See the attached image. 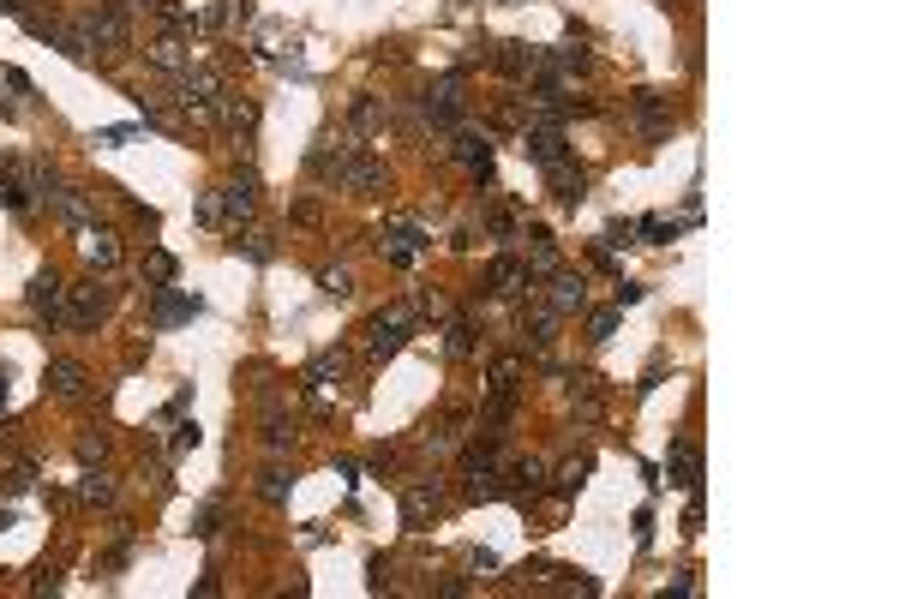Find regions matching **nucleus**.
Wrapping results in <instances>:
<instances>
[{
	"instance_id": "obj_1",
	"label": "nucleus",
	"mask_w": 899,
	"mask_h": 599,
	"mask_svg": "<svg viewBox=\"0 0 899 599\" xmlns=\"http://www.w3.org/2000/svg\"><path fill=\"white\" fill-rule=\"evenodd\" d=\"M72 30L84 36V48H102V54L126 48V0H96V6H84Z\"/></svg>"
},
{
	"instance_id": "obj_2",
	"label": "nucleus",
	"mask_w": 899,
	"mask_h": 599,
	"mask_svg": "<svg viewBox=\"0 0 899 599\" xmlns=\"http://www.w3.org/2000/svg\"><path fill=\"white\" fill-rule=\"evenodd\" d=\"M336 192H354V198H378V192H390V168H384V162H378V156H372L366 144H348Z\"/></svg>"
},
{
	"instance_id": "obj_3",
	"label": "nucleus",
	"mask_w": 899,
	"mask_h": 599,
	"mask_svg": "<svg viewBox=\"0 0 899 599\" xmlns=\"http://www.w3.org/2000/svg\"><path fill=\"white\" fill-rule=\"evenodd\" d=\"M108 306H114V288L90 270V282H78V288H66V324L72 330H96L102 318H108Z\"/></svg>"
},
{
	"instance_id": "obj_4",
	"label": "nucleus",
	"mask_w": 899,
	"mask_h": 599,
	"mask_svg": "<svg viewBox=\"0 0 899 599\" xmlns=\"http://www.w3.org/2000/svg\"><path fill=\"white\" fill-rule=\"evenodd\" d=\"M24 300H30L36 324H60V318H66V282H60L54 270H36L30 288H24Z\"/></svg>"
},
{
	"instance_id": "obj_5",
	"label": "nucleus",
	"mask_w": 899,
	"mask_h": 599,
	"mask_svg": "<svg viewBox=\"0 0 899 599\" xmlns=\"http://www.w3.org/2000/svg\"><path fill=\"white\" fill-rule=\"evenodd\" d=\"M444 498H450V486H444L438 474H432V480H414V486L402 492V522H408V528H426V522L444 510Z\"/></svg>"
},
{
	"instance_id": "obj_6",
	"label": "nucleus",
	"mask_w": 899,
	"mask_h": 599,
	"mask_svg": "<svg viewBox=\"0 0 899 599\" xmlns=\"http://www.w3.org/2000/svg\"><path fill=\"white\" fill-rule=\"evenodd\" d=\"M522 156H528L534 168H552L558 156H570V144H564V126H546V120H528V126H522Z\"/></svg>"
},
{
	"instance_id": "obj_7",
	"label": "nucleus",
	"mask_w": 899,
	"mask_h": 599,
	"mask_svg": "<svg viewBox=\"0 0 899 599\" xmlns=\"http://www.w3.org/2000/svg\"><path fill=\"white\" fill-rule=\"evenodd\" d=\"M630 120H636L642 138H666V132H672V102H666L660 90H636V96H630Z\"/></svg>"
},
{
	"instance_id": "obj_8",
	"label": "nucleus",
	"mask_w": 899,
	"mask_h": 599,
	"mask_svg": "<svg viewBox=\"0 0 899 599\" xmlns=\"http://www.w3.org/2000/svg\"><path fill=\"white\" fill-rule=\"evenodd\" d=\"M480 288H486V294H498V300H510V294H534L540 282L528 276V264H522V258H510V252H504V258H492V270H486V282H480Z\"/></svg>"
},
{
	"instance_id": "obj_9",
	"label": "nucleus",
	"mask_w": 899,
	"mask_h": 599,
	"mask_svg": "<svg viewBox=\"0 0 899 599\" xmlns=\"http://www.w3.org/2000/svg\"><path fill=\"white\" fill-rule=\"evenodd\" d=\"M492 66H498L504 78H534V72L546 66V54H540L534 42H492Z\"/></svg>"
},
{
	"instance_id": "obj_10",
	"label": "nucleus",
	"mask_w": 899,
	"mask_h": 599,
	"mask_svg": "<svg viewBox=\"0 0 899 599\" xmlns=\"http://www.w3.org/2000/svg\"><path fill=\"white\" fill-rule=\"evenodd\" d=\"M420 108H426V120H432V126H456V120H462V72H450L438 90H426V96H420Z\"/></svg>"
},
{
	"instance_id": "obj_11",
	"label": "nucleus",
	"mask_w": 899,
	"mask_h": 599,
	"mask_svg": "<svg viewBox=\"0 0 899 599\" xmlns=\"http://www.w3.org/2000/svg\"><path fill=\"white\" fill-rule=\"evenodd\" d=\"M546 306H552L558 318H570V312H582V306H588V276H582V270H552V288H546Z\"/></svg>"
},
{
	"instance_id": "obj_12",
	"label": "nucleus",
	"mask_w": 899,
	"mask_h": 599,
	"mask_svg": "<svg viewBox=\"0 0 899 599\" xmlns=\"http://www.w3.org/2000/svg\"><path fill=\"white\" fill-rule=\"evenodd\" d=\"M666 474H672V486H684V492H696V486H702V450H696V438H672V450H666Z\"/></svg>"
},
{
	"instance_id": "obj_13",
	"label": "nucleus",
	"mask_w": 899,
	"mask_h": 599,
	"mask_svg": "<svg viewBox=\"0 0 899 599\" xmlns=\"http://www.w3.org/2000/svg\"><path fill=\"white\" fill-rule=\"evenodd\" d=\"M252 204H258V180H252V174H240L234 186H222V204H216V222H228V228H240V222L252 216Z\"/></svg>"
},
{
	"instance_id": "obj_14",
	"label": "nucleus",
	"mask_w": 899,
	"mask_h": 599,
	"mask_svg": "<svg viewBox=\"0 0 899 599\" xmlns=\"http://www.w3.org/2000/svg\"><path fill=\"white\" fill-rule=\"evenodd\" d=\"M456 162H468V174L480 186H492V138L486 132H456Z\"/></svg>"
},
{
	"instance_id": "obj_15",
	"label": "nucleus",
	"mask_w": 899,
	"mask_h": 599,
	"mask_svg": "<svg viewBox=\"0 0 899 599\" xmlns=\"http://www.w3.org/2000/svg\"><path fill=\"white\" fill-rule=\"evenodd\" d=\"M144 60H150L156 72H174V78H186V72H192V48H186L180 36H156V42L144 48Z\"/></svg>"
},
{
	"instance_id": "obj_16",
	"label": "nucleus",
	"mask_w": 899,
	"mask_h": 599,
	"mask_svg": "<svg viewBox=\"0 0 899 599\" xmlns=\"http://www.w3.org/2000/svg\"><path fill=\"white\" fill-rule=\"evenodd\" d=\"M546 180H552V198H558V204H582V198H588V174H582L570 156H558V162L546 168Z\"/></svg>"
},
{
	"instance_id": "obj_17",
	"label": "nucleus",
	"mask_w": 899,
	"mask_h": 599,
	"mask_svg": "<svg viewBox=\"0 0 899 599\" xmlns=\"http://www.w3.org/2000/svg\"><path fill=\"white\" fill-rule=\"evenodd\" d=\"M192 312H198V300H192V294H174V282H162V288H156V306H150V324L168 330V324H186Z\"/></svg>"
},
{
	"instance_id": "obj_18",
	"label": "nucleus",
	"mask_w": 899,
	"mask_h": 599,
	"mask_svg": "<svg viewBox=\"0 0 899 599\" xmlns=\"http://www.w3.org/2000/svg\"><path fill=\"white\" fill-rule=\"evenodd\" d=\"M426 246H432V240H426L420 228H390V234H378V252H384L390 264H414Z\"/></svg>"
},
{
	"instance_id": "obj_19",
	"label": "nucleus",
	"mask_w": 899,
	"mask_h": 599,
	"mask_svg": "<svg viewBox=\"0 0 899 599\" xmlns=\"http://www.w3.org/2000/svg\"><path fill=\"white\" fill-rule=\"evenodd\" d=\"M60 402H78L84 396V384H90V372L78 366V360H48V378H42Z\"/></svg>"
},
{
	"instance_id": "obj_20",
	"label": "nucleus",
	"mask_w": 899,
	"mask_h": 599,
	"mask_svg": "<svg viewBox=\"0 0 899 599\" xmlns=\"http://www.w3.org/2000/svg\"><path fill=\"white\" fill-rule=\"evenodd\" d=\"M348 126H354V132H366V138H378V132L390 126V102H378V96H354V102H348Z\"/></svg>"
},
{
	"instance_id": "obj_21",
	"label": "nucleus",
	"mask_w": 899,
	"mask_h": 599,
	"mask_svg": "<svg viewBox=\"0 0 899 599\" xmlns=\"http://www.w3.org/2000/svg\"><path fill=\"white\" fill-rule=\"evenodd\" d=\"M342 156H348V144H330V138H324V144L306 156V174H312L318 186H330V192H336V180H342Z\"/></svg>"
},
{
	"instance_id": "obj_22",
	"label": "nucleus",
	"mask_w": 899,
	"mask_h": 599,
	"mask_svg": "<svg viewBox=\"0 0 899 599\" xmlns=\"http://www.w3.org/2000/svg\"><path fill=\"white\" fill-rule=\"evenodd\" d=\"M558 324H564V318L540 300V306H534V318H522V342H528L534 354H546V348H552V336H558Z\"/></svg>"
},
{
	"instance_id": "obj_23",
	"label": "nucleus",
	"mask_w": 899,
	"mask_h": 599,
	"mask_svg": "<svg viewBox=\"0 0 899 599\" xmlns=\"http://www.w3.org/2000/svg\"><path fill=\"white\" fill-rule=\"evenodd\" d=\"M540 486H546V462H540V456H522V462L510 468V480H504L510 498H534Z\"/></svg>"
},
{
	"instance_id": "obj_24",
	"label": "nucleus",
	"mask_w": 899,
	"mask_h": 599,
	"mask_svg": "<svg viewBox=\"0 0 899 599\" xmlns=\"http://www.w3.org/2000/svg\"><path fill=\"white\" fill-rule=\"evenodd\" d=\"M84 258H90V270H114V264H120V240H114V234L84 228Z\"/></svg>"
},
{
	"instance_id": "obj_25",
	"label": "nucleus",
	"mask_w": 899,
	"mask_h": 599,
	"mask_svg": "<svg viewBox=\"0 0 899 599\" xmlns=\"http://www.w3.org/2000/svg\"><path fill=\"white\" fill-rule=\"evenodd\" d=\"M342 366H348V360H342L336 348H324V354H312V366H306V384H312V390H324V384H342Z\"/></svg>"
},
{
	"instance_id": "obj_26",
	"label": "nucleus",
	"mask_w": 899,
	"mask_h": 599,
	"mask_svg": "<svg viewBox=\"0 0 899 599\" xmlns=\"http://www.w3.org/2000/svg\"><path fill=\"white\" fill-rule=\"evenodd\" d=\"M516 378H522V366L504 354V360H492V372H486V390H492V396H516Z\"/></svg>"
},
{
	"instance_id": "obj_27",
	"label": "nucleus",
	"mask_w": 899,
	"mask_h": 599,
	"mask_svg": "<svg viewBox=\"0 0 899 599\" xmlns=\"http://www.w3.org/2000/svg\"><path fill=\"white\" fill-rule=\"evenodd\" d=\"M588 468H594L588 456L564 462V468H558V480H552V492H558V498H576V492H582V480H588Z\"/></svg>"
},
{
	"instance_id": "obj_28",
	"label": "nucleus",
	"mask_w": 899,
	"mask_h": 599,
	"mask_svg": "<svg viewBox=\"0 0 899 599\" xmlns=\"http://www.w3.org/2000/svg\"><path fill=\"white\" fill-rule=\"evenodd\" d=\"M288 492H294V474H282V468H264V474H258V498H264V504H288Z\"/></svg>"
},
{
	"instance_id": "obj_29",
	"label": "nucleus",
	"mask_w": 899,
	"mask_h": 599,
	"mask_svg": "<svg viewBox=\"0 0 899 599\" xmlns=\"http://www.w3.org/2000/svg\"><path fill=\"white\" fill-rule=\"evenodd\" d=\"M294 438H300V432H294V420H282V414H276V420H264V450H276V456H282V450H294Z\"/></svg>"
},
{
	"instance_id": "obj_30",
	"label": "nucleus",
	"mask_w": 899,
	"mask_h": 599,
	"mask_svg": "<svg viewBox=\"0 0 899 599\" xmlns=\"http://www.w3.org/2000/svg\"><path fill=\"white\" fill-rule=\"evenodd\" d=\"M474 348H480V342H474V324H450V336H444V354H450V360H468Z\"/></svg>"
},
{
	"instance_id": "obj_31",
	"label": "nucleus",
	"mask_w": 899,
	"mask_h": 599,
	"mask_svg": "<svg viewBox=\"0 0 899 599\" xmlns=\"http://www.w3.org/2000/svg\"><path fill=\"white\" fill-rule=\"evenodd\" d=\"M78 498H84V504H114V480H108V474H84V480H78Z\"/></svg>"
},
{
	"instance_id": "obj_32",
	"label": "nucleus",
	"mask_w": 899,
	"mask_h": 599,
	"mask_svg": "<svg viewBox=\"0 0 899 599\" xmlns=\"http://www.w3.org/2000/svg\"><path fill=\"white\" fill-rule=\"evenodd\" d=\"M72 450H78V462L90 468V462H102V456H108V438H102V432H78V444H72Z\"/></svg>"
},
{
	"instance_id": "obj_33",
	"label": "nucleus",
	"mask_w": 899,
	"mask_h": 599,
	"mask_svg": "<svg viewBox=\"0 0 899 599\" xmlns=\"http://www.w3.org/2000/svg\"><path fill=\"white\" fill-rule=\"evenodd\" d=\"M636 234H648L654 246H666V240H678V222H666V216H648V222H636Z\"/></svg>"
},
{
	"instance_id": "obj_34",
	"label": "nucleus",
	"mask_w": 899,
	"mask_h": 599,
	"mask_svg": "<svg viewBox=\"0 0 899 599\" xmlns=\"http://www.w3.org/2000/svg\"><path fill=\"white\" fill-rule=\"evenodd\" d=\"M318 288H324L330 300H348V294H354V276H348V270H324V276H318Z\"/></svg>"
},
{
	"instance_id": "obj_35",
	"label": "nucleus",
	"mask_w": 899,
	"mask_h": 599,
	"mask_svg": "<svg viewBox=\"0 0 899 599\" xmlns=\"http://www.w3.org/2000/svg\"><path fill=\"white\" fill-rule=\"evenodd\" d=\"M144 270H150V282L162 288V282H174V252H150L144 258Z\"/></svg>"
},
{
	"instance_id": "obj_36",
	"label": "nucleus",
	"mask_w": 899,
	"mask_h": 599,
	"mask_svg": "<svg viewBox=\"0 0 899 599\" xmlns=\"http://www.w3.org/2000/svg\"><path fill=\"white\" fill-rule=\"evenodd\" d=\"M240 252H246V258H252V264H264V258H270V252H276V246H270V234H258V228H252V234H246V240H240Z\"/></svg>"
},
{
	"instance_id": "obj_37",
	"label": "nucleus",
	"mask_w": 899,
	"mask_h": 599,
	"mask_svg": "<svg viewBox=\"0 0 899 599\" xmlns=\"http://www.w3.org/2000/svg\"><path fill=\"white\" fill-rule=\"evenodd\" d=\"M246 18H252L246 0H216V24H246Z\"/></svg>"
},
{
	"instance_id": "obj_38",
	"label": "nucleus",
	"mask_w": 899,
	"mask_h": 599,
	"mask_svg": "<svg viewBox=\"0 0 899 599\" xmlns=\"http://www.w3.org/2000/svg\"><path fill=\"white\" fill-rule=\"evenodd\" d=\"M612 330H618V312H594L588 318V342H606Z\"/></svg>"
},
{
	"instance_id": "obj_39",
	"label": "nucleus",
	"mask_w": 899,
	"mask_h": 599,
	"mask_svg": "<svg viewBox=\"0 0 899 599\" xmlns=\"http://www.w3.org/2000/svg\"><path fill=\"white\" fill-rule=\"evenodd\" d=\"M486 228H492L498 240H516V234H522V228H516V216H486Z\"/></svg>"
},
{
	"instance_id": "obj_40",
	"label": "nucleus",
	"mask_w": 899,
	"mask_h": 599,
	"mask_svg": "<svg viewBox=\"0 0 899 599\" xmlns=\"http://www.w3.org/2000/svg\"><path fill=\"white\" fill-rule=\"evenodd\" d=\"M630 234H636V222H612V228H606V240H600V246H630Z\"/></svg>"
},
{
	"instance_id": "obj_41",
	"label": "nucleus",
	"mask_w": 899,
	"mask_h": 599,
	"mask_svg": "<svg viewBox=\"0 0 899 599\" xmlns=\"http://www.w3.org/2000/svg\"><path fill=\"white\" fill-rule=\"evenodd\" d=\"M192 444H198V426H192V420H186V426H174V450H192Z\"/></svg>"
},
{
	"instance_id": "obj_42",
	"label": "nucleus",
	"mask_w": 899,
	"mask_h": 599,
	"mask_svg": "<svg viewBox=\"0 0 899 599\" xmlns=\"http://www.w3.org/2000/svg\"><path fill=\"white\" fill-rule=\"evenodd\" d=\"M0 402H6V366H0Z\"/></svg>"
}]
</instances>
